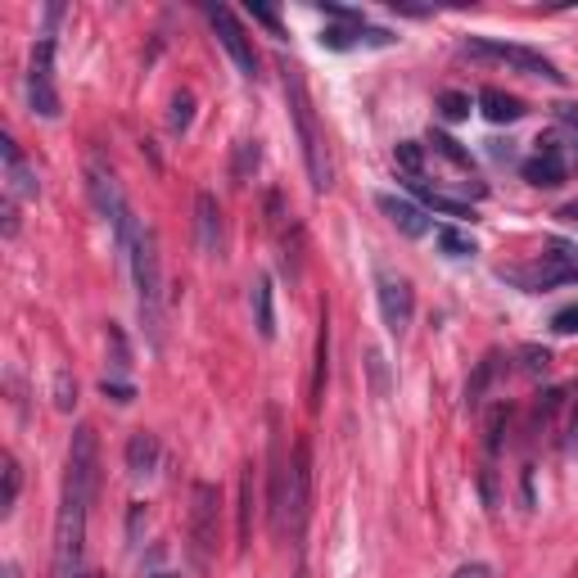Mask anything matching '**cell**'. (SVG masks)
<instances>
[{"label":"cell","mask_w":578,"mask_h":578,"mask_svg":"<svg viewBox=\"0 0 578 578\" xmlns=\"http://www.w3.org/2000/svg\"><path fill=\"white\" fill-rule=\"evenodd\" d=\"M100 492V439L91 425L72 429L68 466H63V497L54 516V578H78L87 551V516Z\"/></svg>","instance_id":"6da1fadb"},{"label":"cell","mask_w":578,"mask_h":578,"mask_svg":"<svg viewBox=\"0 0 578 578\" xmlns=\"http://www.w3.org/2000/svg\"><path fill=\"white\" fill-rule=\"evenodd\" d=\"M131 267V285H136V312L140 326L150 335V348H163V258H159V240L150 227H140L131 249L122 253Z\"/></svg>","instance_id":"7a4b0ae2"},{"label":"cell","mask_w":578,"mask_h":578,"mask_svg":"<svg viewBox=\"0 0 578 578\" xmlns=\"http://www.w3.org/2000/svg\"><path fill=\"white\" fill-rule=\"evenodd\" d=\"M285 72V100H289V118H295V131H299V144H303V163H308V181L317 195H326L335 186V172H330V155H326V136L317 127V109H312V96H308V78L299 63H280Z\"/></svg>","instance_id":"3957f363"},{"label":"cell","mask_w":578,"mask_h":578,"mask_svg":"<svg viewBox=\"0 0 578 578\" xmlns=\"http://www.w3.org/2000/svg\"><path fill=\"white\" fill-rule=\"evenodd\" d=\"M501 280L520 285L525 295H547V289H560V285L578 280V253L565 240H551L538 262H529V267H501Z\"/></svg>","instance_id":"277c9868"},{"label":"cell","mask_w":578,"mask_h":578,"mask_svg":"<svg viewBox=\"0 0 578 578\" xmlns=\"http://www.w3.org/2000/svg\"><path fill=\"white\" fill-rule=\"evenodd\" d=\"M217 529H222V488L199 479L190 488V560L195 569H208L217 556Z\"/></svg>","instance_id":"5b68a950"},{"label":"cell","mask_w":578,"mask_h":578,"mask_svg":"<svg viewBox=\"0 0 578 578\" xmlns=\"http://www.w3.org/2000/svg\"><path fill=\"white\" fill-rule=\"evenodd\" d=\"M461 54L484 59V63H506V68L525 72V78L565 82V72H560L547 54H538V50H529V46H506V41H492V37H466V41H461Z\"/></svg>","instance_id":"8992f818"},{"label":"cell","mask_w":578,"mask_h":578,"mask_svg":"<svg viewBox=\"0 0 578 578\" xmlns=\"http://www.w3.org/2000/svg\"><path fill=\"white\" fill-rule=\"evenodd\" d=\"M312 516V448L308 439L295 444V457H289V479H285V534L289 538H303Z\"/></svg>","instance_id":"52a82bcc"},{"label":"cell","mask_w":578,"mask_h":578,"mask_svg":"<svg viewBox=\"0 0 578 578\" xmlns=\"http://www.w3.org/2000/svg\"><path fill=\"white\" fill-rule=\"evenodd\" d=\"M28 109L46 122H54L59 109V91H54V41H37L32 59H28Z\"/></svg>","instance_id":"ba28073f"},{"label":"cell","mask_w":578,"mask_h":578,"mask_svg":"<svg viewBox=\"0 0 578 578\" xmlns=\"http://www.w3.org/2000/svg\"><path fill=\"white\" fill-rule=\"evenodd\" d=\"M376 299H380V317H385V330L393 339L407 335L411 317H416V295H411V280L398 276V271H376Z\"/></svg>","instance_id":"9c48e42d"},{"label":"cell","mask_w":578,"mask_h":578,"mask_svg":"<svg viewBox=\"0 0 578 578\" xmlns=\"http://www.w3.org/2000/svg\"><path fill=\"white\" fill-rule=\"evenodd\" d=\"M208 23H212V32H217V41L227 46V54L236 59V68H240V78H258V54H253V41H249V32H245V23L227 10V6H217V10H208Z\"/></svg>","instance_id":"30bf717a"},{"label":"cell","mask_w":578,"mask_h":578,"mask_svg":"<svg viewBox=\"0 0 578 578\" xmlns=\"http://www.w3.org/2000/svg\"><path fill=\"white\" fill-rule=\"evenodd\" d=\"M520 172H525V181L538 186V190H551V186H560V181L569 177V159H565V150L556 144L551 131L538 136V150H534V159L520 163Z\"/></svg>","instance_id":"8fae6325"},{"label":"cell","mask_w":578,"mask_h":578,"mask_svg":"<svg viewBox=\"0 0 578 578\" xmlns=\"http://www.w3.org/2000/svg\"><path fill=\"white\" fill-rule=\"evenodd\" d=\"M0 159H6V181H10V199H37L41 195V181L37 172L28 168L23 150L14 136H0Z\"/></svg>","instance_id":"7c38bea8"},{"label":"cell","mask_w":578,"mask_h":578,"mask_svg":"<svg viewBox=\"0 0 578 578\" xmlns=\"http://www.w3.org/2000/svg\"><path fill=\"white\" fill-rule=\"evenodd\" d=\"M376 203H380V212L389 217V222H393L407 240L429 236V217H425V208H420V203H411V199H402V195H380Z\"/></svg>","instance_id":"4fadbf2b"},{"label":"cell","mask_w":578,"mask_h":578,"mask_svg":"<svg viewBox=\"0 0 578 578\" xmlns=\"http://www.w3.org/2000/svg\"><path fill=\"white\" fill-rule=\"evenodd\" d=\"M195 227H199V253L203 258H222V208L212 195L195 199Z\"/></svg>","instance_id":"5bb4252c"},{"label":"cell","mask_w":578,"mask_h":578,"mask_svg":"<svg viewBox=\"0 0 578 578\" xmlns=\"http://www.w3.org/2000/svg\"><path fill=\"white\" fill-rule=\"evenodd\" d=\"M163 461V448H159V434L150 429H136L131 439H127V475L131 479H150Z\"/></svg>","instance_id":"9a60e30c"},{"label":"cell","mask_w":578,"mask_h":578,"mask_svg":"<svg viewBox=\"0 0 578 578\" xmlns=\"http://www.w3.org/2000/svg\"><path fill=\"white\" fill-rule=\"evenodd\" d=\"M321 46L330 50H352V46H393V32L385 28H367V23H339L321 32Z\"/></svg>","instance_id":"2e32d148"},{"label":"cell","mask_w":578,"mask_h":578,"mask_svg":"<svg viewBox=\"0 0 578 578\" xmlns=\"http://www.w3.org/2000/svg\"><path fill=\"white\" fill-rule=\"evenodd\" d=\"M429 150L439 155V159H448V163H452V168L466 177V186L475 190V199H484V195H488V186H484V181H475V159L461 150V144H457L448 131H429Z\"/></svg>","instance_id":"e0dca14e"},{"label":"cell","mask_w":578,"mask_h":578,"mask_svg":"<svg viewBox=\"0 0 578 578\" xmlns=\"http://www.w3.org/2000/svg\"><path fill=\"white\" fill-rule=\"evenodd\" d=\"M479 113L488 118V122H520L525 118V100L520 96H506V91H497V87H484L479 91Z\"/></svg>","instance_id":"ac0fdd59"},{"label":"cell","mask_w":578,"mask_h":578,"mask_svg":"<svg viewBox=\"0 0 578 578\" xmlns=\"http://www.w3.org/2000/svg\"><path fill=\"white\" fill-rule=\"evenodd\" d=\"M249 303H253V326H258V335L271 343V339H276V312H271V276H267V271L253 276V295H249Z\"/></svg>","instance_id":"d6986e66"},{"label":"cell","mask_w":578,"mask_h":578,"mask_svg":"<svg viewBox=\"0 0 578 578\" xmlns=\"http://www.w3.org/2000/svg\"><path fill=\"white\" fill-rule=\"evenodd\" d=\"M556 144L569 159V172L578 168V104H556V127H551Z\"/></svg>","instance_id":"ffe728a7"},{"label":"cell","mask_w":578,"mask_h":578,"mask_svg":"<svg viewBox=\"0 0 578 578\" xmlns=\"http://www.w3.org/2000/svg\"><path fill=\"white\" fill-rule=\"evenodd\" d=\"M407 186H411V195L420 199V208H434V212H444V217H475V212H470V203L448 199V195H439V190L425 186V181H407Z\"/></svg>","instance_id":"44dd1931"},{"label":"cell","mask_w":578,"mask_h":578,"mask_svg":"<svg viewBox=\"0 0 578 578\" xmlns=\"http://www.w3.org/2000/svg\"><path fill=\"white\" fill-rule=\"evenodd\" d=\"M258 163H262V144H258V140H236V155H231V177H236V186H249L253 172H258Z\"/></svg>","instance_id":"7402d4cb"},{"label":"cell","mask_w":578,"mask_h":578,"mask_svg":"<svg viewBox=\"0 0 578 578\" xmlns=\"http://www.w3.org/2000/svg\"><path fill=\"white\" fill-rule=\"evenodd\" d=\"M497 371H501V357H497V352H488V357L479 361V371H475V380L466 385V407H470V411H475V407L484 402V393H488V385L497 380Z\"/></svg>","instance_id":"603a6c76"},{"label":"cell","mask_w":578,"mask_h":578,"mask_svg":"<svg viewBox=\"0 0 578 578\" xmlns=\"http://www.w3.org/2000/svg\"><path fill=\"white\" fill-rule=\"evenodd\" d=\"M326 371H330V317L321 312V335H317V376H312V407H321Z\"/></svg>","instance_id":"cb8c5ba5"},{"label":"cell","mask_w":578,"mask_h":578,"mask_svg":"<svg viewBox=\"0 0 578 578\" xmlns=\"http://www.w3.org/2000/svg\"><path fill=\"white\" fill-rule=\"evenodd\" d=\"M253 538V466H245L240 475V551Z\"/></svg>","instance_id":"d4e9b609"},{"label":"cell","mask_w":578,"mask_h":578,"mask_svg":"<svg viewBox=\"0 0 578 578\" xmlns=\"http://www.w3.org/2000/svg\"><path fill=\"white\" fill-rule=\"evenodd\" d=\"M19 492H23V470H19L14 457H6V492H0V516H14Z\"/></svg>","instance_id":"484cf974"},{"label":"cell","mask_w":578,"mask_h":578,"mask_svg":"<svg viewBox=\"0 0 578 578\" xmlns=\"http://www.w3.org/2000/svg\"><path fill=\"white\" fill-rule=\"evenodd\" d=\"M398 168L407 172V181H420V172H425V155H420V144H416V140H402V144H398Z\"/></svg>","instance_id":"4316f807"},{"label":"cell","mask_w":578,"mask_h":578,"mask_svg":"<svg viewBox=\"0 0 578 578\" xmlns=\"http://www.w3.org/2000/svg\"><path fill=\"white\" fill-rule=\"evenodd\" d=\"M190 118H195V96H190V91H177V96H172V113H168V127H172V131L181 136V131L190 127Z\"/></svg>","instance_id":"83f0119b"},{"label":"cell","mask_w":578,"mask_h":578,"mask_svg":"<svg viewBox=\"0 0 578 578\" xmlns=\"http://www.w3.org/2000/svg\"><path fill=\"white\" fill-rule=\"evenodd\" d=\"M439 113H444L448 122L470 118V96H466V91H444V96H439Z\"/></svg>","instance_id":"f1b7e54d"},{"label":"cell","mask_w":578,"mask_h":578,"mask_svg":"<svg viewBox=\"0 0 578 578\" xmlns=\"http://www.w3.org/2000/svg\"><path fill=\"white\" fill-rule=\"evenodd\" d=\"M439 249H444L448 258H470V253H475V240L461 236V231H452V227H444V231H439Z\"/></svg>","instance_id":"f546056e"},{"label":"cell","mask_w":578,"mask_h":578,"mask_svg":"<svg viewBox=\"0 0 578 578\" xmlns=\"http://www.w3.org/2000/svg\"><path fill=\"white\" fill-rule=\"evenodd\" d=\"M72 402H78V380H72L68 371H54V407L72 411Z\"/></svg>","instance_id":"4dcf8cb0"},{"label":"cell","mask_w":578,"mask_h":578,"mask_svg":"<svg viewBox=\"0 0 578 578\" xmlns=\"http://www.w3.org/2000/svg\"><path fill=\"white\" fill-rule=\"evenodd\" d=\"M520 357H525V371L529 376H547V367H551L547 348H520Z\"/></svg>","instance_id":"1f68e13d"},{"label":"cell","mask_w":578,"mask_h":578,"mask_svg":"<svg viewBox=\"0 0 578 578\" xmlns=\"http://www.w3.org/2000/svg\"><path fill=\"white\" fill-rule=\"evenodd\" d=\"M551 330H556V335H578V303L560 308V312L551 317Z\"/></svg>","instance_id":"d6a6232c"},{"label":"cell","mask_w":578,"mask_h":578,"mask_svg":"<svg viewBox=\"0 0 578 578\" xmlns=\"http://www.w3.org/2000/svg\"><path fill=\"white\" fill-rule=\"evenodd\" d=\"M100 389H104V398H113V402H131V398H136V389H131L127 380H113V376H104Z\"/></svg>","instance_id":"836d02e7"},{"label":"cell","mask_w":578,"mask_h":578,"mask_svg":"<svg viewBox=\"0 0 578 578\" xmlns=\"http://www.w3.org/2000/svg\"><path fill=\"white\" fill-rule=\"evenodd\" d=\"M565 457H578V407H574L569 429H565Z\"/></svg>","instance_id":"e575fe53"},{"label":"cell","mask_w":578,"mask_h":578,"mask_svg":"<svg viewBox=\"0 0 578 578\" xmlns=\"http://www.w3.org/2000/svg\"><path fill=\"white\" fill-rule=\"evenodd\" d=\"M6 236H10V240L19 236V208H14V199H10V195H6Z\"/></svg>","instance_id":"d590c367"},{"label":"cell","mask_w":578,"mask_h":578,"mask_svg":"<svg viewBox=\"0 0 578 578\" xmlns=\"http://www.w3.org/2000/svg\"><path fill=\"white\" fill-rule=\"evenodd\" d=\"M452 578H492V569L488 565H461Z\"/></svg>","instance_id":"8d00e7d4"},{"label":"cell","mask_w":578,"mask_h":578,"mask_svg":"<svg viewBox=\"0 0 578 578\" xmlns=\"http://www.w3.org/2000/svg\"><path fill=\"white\" fill-rule=\"evenodd\" d=\"M253 19H258V23H262V28H271V32H276V37H280V19H276V14H271V10H258V6H253Z\"/></svg>","instance_id":"74e56055"},{"label":"cell","mask_w":578,"mask_h":578,"mask_svg":"<svg viewBox=\"0 0 578 578\" xmlns=\"http://www.w3.org/2000/svg\"><path fill=\"white\" fill-rule=\"evenodd\" d=\"M556 217H565V222H578V199H574V203H565Z\"/></svg>","instance_id":"f35d334b"},{"label":"cell","mask_w":578,"mask_h":578,"mask_svg":"<svg viewBox=\"0 0 578 578\" xmlns=\"http://www.w3.org/2000/svg\"><path fill=\"white\" fill-rule=\"evenodd\" d=\"M78 578H100V574H91V569H82V574H78Z\"/></svg>","instance_id":"ab89813d"},{"label":"cell","mask_w":578,"mask_h":578,"mask_svg":"<svg viewBox=\"0 0 578 578\" xmlns=\"http://www.w3.org/2000/svg\"><path fill=\"white\" fill-rule=\"evenodd\" d=\"M150 578H177V574H150Z\"/></svg>","instance_id":"60d3db41"},{"label":"cell","mask_w":578,"mask_h":578,"mask_svg":"<svg viewBox=\"0 0 578 578\" xmlns=\"http://www.w3.org/2000/svg\"><path fill=\"white\" fill-rule=\"evenodd\" d=\"M295 578H308V574H295Z\"/></svg>","instance_id":"b9f144b4"}]
</instances>
